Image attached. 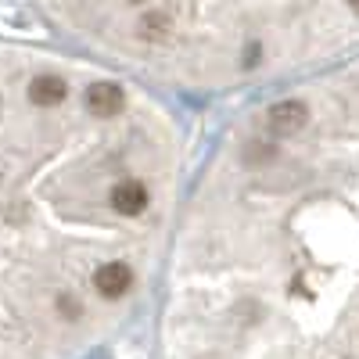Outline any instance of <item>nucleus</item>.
<instances>
[{"mask_svg": "<svg viewBox=\"0 0 359 359\" xmlns=\"http://www.w3.org/2000/svg\"><path fill=\"white\" fill-rule=\"evenodd\" d=\"M147 359H359V50L194 144Z\"/></svg>", "mask_w": 359, "mask_h": 359, "instance_id": "obj_1", "label": "nucleus"}, {"mask_svg": "<svg viewBox=\"0 0 359 359\" xmlns=\"http://www.w3.org/2000/svg\"><path fill=\"white\" fill-rule=\"evenodd\" d=\"M194 144L176 101L0 33V359H101L144 327Z\"/></svg>", "mask_w": 359, "mask_h": 359, "instance_id": "obj_2", "label": "nucleus"}, {"mask_svg": "<svg viewBox=\"0 0 359 359\" xmlns=\"http://www.w3.org/2000/svg\"><path fill=\"white\" fill-rule=\"evenodd\" d=\"M43 36L187 104H237L359 50V0H22Z\"/></svg>", "mask_w": 359, "mask_h": 359, "instance_id": "obj_3", "label": "nucleus"}]
</instances>
